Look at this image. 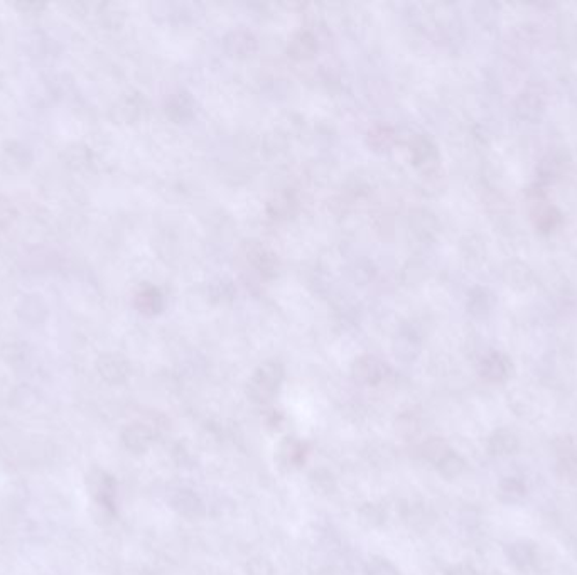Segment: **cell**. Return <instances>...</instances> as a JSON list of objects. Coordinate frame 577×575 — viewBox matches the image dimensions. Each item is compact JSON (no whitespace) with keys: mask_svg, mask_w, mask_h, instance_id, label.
Wrapping results in <instances>:
<instances>
[{"mask_svg":"<svg viewBox=\"0 0 577 575\" xmlns=\"http://www.w3.org/2000/svg\"><path fill=\"white\" fill-rule=\"evenodd\" d=\"M547 99H549V91H547L545 84L535 81V83H528L518 93L515 103H513V108H515L517 115L520 119L535 121L545 112Z\"/></svg>","mask_w":577,"mask_h":575,"instance_id":"cell-1","label":"cell"},{"mask_svg":"<svg viewBox=\"0 0 577 575\" xmlns=\"http://www.w3.org/2000/svg\"><path fill=\"white\" fill-rule=\"evenodd\" d=\"M34 156L32 150L21 140H5L0 150V165L9 172H22L31 167Z\"/></svg>","mask_w":577,"mask_h":575,"instance_id":"cell-2","label":"cell"},{"mask_svg":"<svg viewBox=\"0 0 577 575\" xmlns=\"http://www.w3.org/2000/svg\"><path fill=\"white\" fill-rule=\"evenodd\" d=\"M86 486L95 503L105 504V506L115 510V479L106 474L102 469H91L86 476Z\"/></svg>","mask_w":577,"mask_h":575,"instance_id":"cell-3","label":"cell"},{"mask_svg":"<svg viewBox=\"0 0 577 575\" xmlns=\"http://www.w3.org/2000/svg\"><path fill=\"white\" fill-rule=\"evenodd\" d=\"M16 314L29 326H41L49 318V305L39 294H25L17 302Z\"/></svg>","mask_w":577,"mask_h":575,"instance_id":"cell-4","label":"cell"},{"mask_svg":"<svg viewBox=\"0 0 577 575\" xmlns=\"http://www.w3.org/2000/svg\"><path fill=\"white\" fill-rule=\"evenodd\" d=\"M530 220L535 230L540 233H552L562 224V213L554 204L543 201H537L530 204Z\"/></svg>","mask_w":577,"mask_h":575,"instance_id":"cell-5","label":"cell"},{"mask_svg":"<svg viewBox=\"0 0 577 575\" xmlns=\"http://www.w3.org/2000/svg\"><path fill=\"white\" fill-rule=\"evenodd\" d=\"M169 503H171V506L174 508L179 515L186 516V518L194 519L204 515L203 501H201V497L198 496L196 493L191 491V489H176L171 497H169Z\"/></svg>","mask_w":577,"mask_h":575,"instance_id":"cell-6","label":"cell"},{"mask_svg":"<svg viewBox=\"0 0 577 575\" xmlns=\"http://www.w3.org/2000/svg\"><path fill=\"white\" fill-rule=\"evenodd\" d=\"M154 436L156 434H154L152 427L147 425V423H130V425L123 429L122 444L130 452L141 454V452H145L150 447Z\"/></svg>","mask_w":577,"mask_h":575,"instance_id":"cell-7","label":"cell"},{"mask_svg":"<svg viewBox=\"0 0 577 575\" xmlns=\"http://www.w3.org/2000/svg\"><path fill=\"white\" fill-rule=\"evenodd\" d=\"M307 456V444L296 437H287L279 444L277 462L285 469H294L304 464Z\"/></svg>","mask_w":577,"mask_h":575,"instance_id":"cell-8","label":"cell"},{"mask_svg":"<svg viewBox=\"0 0 577 575\" xmlns=\"http://www.w3.org/2000/svg\"><path fill=\"white\" fill-rule=\"evenodd\" d=\"M510 371H512V363L502 353H490L480 363V375L491 383L505 382L510 377Z\"/></svg>","mask_w":577,"mask_h":575,"instance_id":"cell-9","label":"cell"},{"mask_svg":"<svg viewBox=\"0 0 577 575\" xmlns=\"http://www.w3.org/2000/svg\"><path fill=\"white\" fill-rule=\"evenodd\" d=\"M518 447H520L518 436L512 429H506V427L496 429L490 436V441H488V449H490L491 454L495 456L515 454Z\"/></svg>","mask_w":577,"mask_h":575,"instance_id":"cell-10","label":"cell"},{"mask_svg":"<svg viewBox=\"0 0 577 575\" xmlns=\"http://www.w3.org/2000/svg\"><path fill=\"white\" fill-rule=\"evenodd\" d=\"M279 382H281V375H279L277 371L263 370L262 377L250 386V397H252V400L257 401V403H267L272 395H274Z\"/></svg>","mask_w":577,"mask_h":575,"instance_id":"cell-11","label":"cell"},{"mask_svg":"<svg viewBox=\"0 0 577 575\" xmlns=\"http://www.w3.org/2000/svg\"><path fill=\"white\" fill-rule=\"evenodd\" d=\"M508 562L517 569H527L535 562V547L528 540H517L505 548Z\"/></svg>","mask_w":577,"mask_h":575,"instance_id":"cell-12","label":"cell"},{"mask_svg":"<svg viewBox=\"0 0 577 575\" xmlns=\"http://www.w3.org/2000/svg\"><path fill=\"white\" fill-rule=\"evenodd\" d=\"M97 368L100 377L108 383H120L127 377V364H125V361L119 356H102L100 360H98Z\"/></svg>","mask_w":577,"mask_h":575,"instance_id":"cell-13","label":"cell"},{"mask_svg":"<svg viewBox=\"0 0 577 575\" xmlns=\"http://www.w3.org/2000/svg\"><path fill=\"white\" fill-rule=\"evenodd\" d=\"M562 167H564V164H562L557 154H547L537 164V183L542 184V186L554 183L562 174Z\"/></svg>","mask_w":577,"mask_h":575,"instance_id":"cell-14","label":"cell"},{"mask_svg":"<svg viewBox=\"0 0 577 575\" xmlns=\"http://www.w3.org/2000/svg\"><path fill=\"white\" fill-rule=\"evenodd\" d=\"M90 150H88V147L82 145V143H71L66 149H62L61 152L62 164L68 169H71V171H83L90 164Z\"/></svg>","mask_w":577,"mask_h":575,"instance_id":"cell-15","label":"cell"},{"mask_svg":"<svg viewBox=\"0 0 577 575\" xmlns=\"http://www.w3.org/2000/svg\"><path fill=\"white\" fill-rule=\"evenodd\" d=\"M498 496L503 503L517 504L527 496V488L518 478H505L498 486Z\"/></svg>","mask_w":577,"mask_h":575,"instance_id":"cell-16","label":"cell"},{"mask_svg":"<svg viewBox=\"0 0 577 575\" xmlns=\"http://www.w3.org/2000/svg\"><path fill=\"white\" fill-rule=\"evenodd\" d=\"M31 349L24 341H10L2 346V357L10 366H22L29 360Z\"/></svg>","mask_w":577,"mask_h":575,"instance_id":"cell-17","label":"cell"},{"mask_svg":"<svg viewBox=\"0 0 577 575\" xmlns=\"http://www.w3.org/2000/svg\"><path fill=\"white\" fill-rule=\"evenodd\" d=\"M449 452V445L440 437H431L422 444V456H424L429 462H432L434 466H437Z\"/></svg>","mask_w":577,"mask_h":575,"instance_id":"cell-18","label":"cell"},{"mask_svg":"<svg viewBox=\"0 0 577 575\" xmlns=\"http://www.w3.org/2000/svg\"><path fill=\"white\" fill-rule=\"evenodd\" d=\"M464 466H466L464 459H462L459 454H456V452L451 451L449 454L444 457V459L440 460L436 467L446 479H454V478H458L462 471H464Z\"/></svg>","mask_w":577,"mask_h":575,"instance_id":"cell-19","label":"cell"},{"mask_svg":"<svg viewBox=\"0 0 577 575\" xmlns=\"http://www.w3.org/2000/svg\"><path fill=\"white\" fill-rule=\"evenodd\" d=\"M358 516H360V521H362L365 526H368V528H377V526L384 525V521H385L384 508L373 503L363 504V506L360 508Z\"/></svg>","mask_w":577,"mask_h":575,"instance_id":"cell-20","label":"cell"},{"mask_svg":"<svg viewBox=\"0 0 577 575\" xmlns=\"http://www.w3.org/2000/svg\"><path fill=\"white\" fill-rule=\"evenodd\" d=\"M38 403V395L31 386H17L12 393V405L19 410H31L34 405Z\"/></svg>","mask_w":577,"mask_h":575,"instance_id":"cell-21","label":"cell"},{"mask_svg":"<svg viewBox=\"0 0 577 575\" xmlns=\"http://www.w3.org/2000/svg\"><path fill=\"white\" fill-rule=\"evenodd\" d=\"M557 476L562 481L567 482H577V456L567 454L562 457L557 462Z\"/></svg>","mask_w":577,"mask_h":575,"instance_id":"cell-22","label":"cell"},{"mask_svg":"<svg viewBox=\"0 0 577 575\" xmlns=\"http://www.w3.org/2000/svg\"><path fill=\"white\" fill-rule=\"evenodd\" d=\"M311 484L316 491L326 495L334 489V476L328 469H316L311 473Z\"/></svg>","mask_w":577,"mask_h":575,"instance_id":"cell-23","label":"cell"},{"mask_svg":"<svg viewBox=\"0 0 577 575\" xmlns=\"http://www.w3.org/2000/svg\"><path fill=\"white\" fill-rule=\"evenodd\" d=\"M17 12L21 16L27 17V19H36V17H41L44 10L47 9L46 2H38V0H21V2L14 3Z\"/></svg>","mask_w":577,"mask_h":575,"instance_id":"cell-24","label":"cell"},{"mask_svg":"<svg viewBox=\"0 0 577 575\" xmlns=\"http://www.w3.org/2000/svg\"><path fill=\"white\" fill-rule=\"evenodd\" d=\"M17 216H19V211H17L12 199H9L7 196H0V230L9 228L10 224L17 220Z\"/></svg>","mask_w":577,"mask_h":575,"instance_id":"cell-25","label":"cell"},{"mask_svg":"<svg viewBox=\"0 0 577 575\" xmlns=\"http://www.w3.org/2000/svg\"><path fill=\"white\" fill-rule=\"evenodd\" d=\"M366 575H400V572L387 559L377 556L366 563Z\"/></svg>","mask_w":577,"mask_h":575,"instance_id":"cell-26","label":"cell"},{"mask_svg":"<svg viewBox=\"0 0 577 575\" xmlns=\"http://www.w3.org/2000/svg\"><path fill=\"white\" fill-rule=\"evenodd\" d=\"M248 575H274V567L263 556H255L247 563Z\"/></svg>","mask_w":577,"mask_h":575,"instance_id":"cell-27","label":"cell"},{"mask_svg":"<svg viewBox=\"0 0 577 575\" xmlns=\"http://www.w3.org/2000/svg\"><path fill=\"white\" fill-rule=\"evenodd\" d=\"M506 280H508L510 285H517V283H521V287L527 285L528 280H530V270H528V267H525V265L520 263V268H515V263L510 265V270H506Z\"/></svg>","mask_w":577,"mask_h":575,"instance_id":"cell-28","label":"cell"},{"mask_svg":"<svg viewBox=\"0 0 577 575\" xmlns=\"http://www.w3.org/2000/svg\"><path fill=\"white\" fill-rule=\"evenodd\" d=\"M446 575H476V570H474L471 565L459 563V565H454L453 569H449V572Z\"/></svg>","mask_w":577,"mask_h":575,"instance_id":"cell-29","label":"cell"},{"mask_svg":"<svg viewBox=\"0 0 577 575\" xmlns=\"http://www.w3.org/2000/svg\"><path fill=\"white\" fill-rule=\"evenodd\" d=\"M0 86H2V73H0Z\"/></svg>","mask_w":577,"mask_h":575,"instance_id":"cell-30","label":"cell"}]
</instances>
